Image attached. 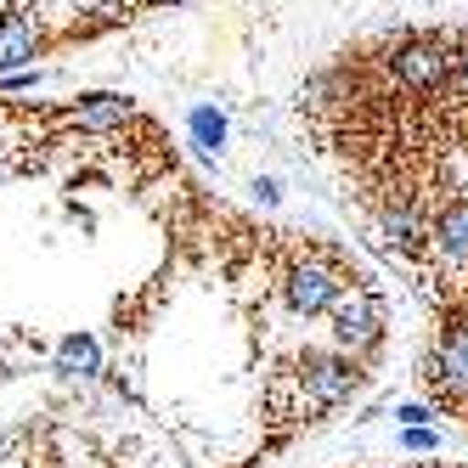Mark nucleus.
I'll use <instances>...</instances> for the list:
<instances>
[{"instance_id": "39448f33", "label": "nucleus", "mask_w": 468, "mask_h": 468, "mask_svg": "<svg viewBox=\"0 0 468 468\" xmlns=\"http://www.w3.org/2000/svg\"><path fill=\"white\" fill-rule=\"evenodd\" d=\"M51 367L62 378H96L102 373V345H96V333H69V339L57 345Z\"/></svg>"}, {"instance_id": "0eeeda50", "label": "nucleus", "mask_w": 468, "mask_h": 468, "mask_svg": "<svg viewBox=\"0 0 468 468\" xmlns=\"http://www.w3.org/2000/svg\"><path fill=\"white\" fill-rule=\"evenodd\" d=\"M395 423L400 429H434V423H441V412H434L429 400H395Z\"/></svg>"}, {"instance_id": "7ed1b4c3", "label": "nucleus", "mask_w": 468, "mask_h": 468, "mask_svg": "<svg viewBox=\"0 0 468 468\" xmlns=\"http://www.w3.org/2000/svg\"><path fill=\"white\" fill-rule=\"evenodd\" d=\"M40 51H46V35H40L35 17H28L23 6H6V12H0V74L35 69Z\"/></svg>"}, {"instance_id": "20e7f679", "label": "nucleus", "mask_w": 468, "mask_h": 468, "mask_svg": "<svg viewBox=\"0 0 468 468\" xmlns=\"http://www.w3.org/2000/svg\"><path fill=\"white\" fill-rule=\"evenodd\" d=\"M62 119H69L74 130L102 136V130H119V124L136 119V102H130V96H119V90H85V96H74V102L62 108Z\"/></svg>"}, {"instance_id": "f03ea898", "label": "nucleus", "mask_w": 468, "mask_h": 468, "mask_svg": "<svg viewBox=\"0 0 468 468\" xmlns=\"http://www.w3.org/2000/svg\"><path fill=\"white\" fill-rule=\"evenodd\" d=\"M333 350L345 356H373L384 345V293L378 288H345L333 299Z\"/></svg>"}, {"instance_id": "9b49d317", "label": "nucleus", "mask_w": 468, "mask_h": 468, "mask_svg": "<svg viewBox=\"0 0 468 468\" xmlns=\"http://www.w3.org/2000/svg\"><path fill=\"white\" fill-rule=\"evenodd\" d=\"M147 6H158V12H164V6H186V0H147Z\"/></svg>"}, {"instance_id": "f257e3e1", "label": "nucleus", "mask_w": 468, "mask_h": 468, "mask_svg": "<svg viewBox=\"0 0 468 468\" xmlns=\"http://www.w3.org/2000/svg\"><path fill=\"white\" fill-rule=\"evenodd\" d=\"M367 367L345 350H305L293 361V389H299V412H333L350 407V400L367 389Z\"/></svg>"}, {"instance_id": "423d86ee", "label": "nucleus", "mask_w": 468, "mask_h": 468, "mask_svg": "<svg viewBox=\"0 0 468 468\" xmlns=\"http://www.w3.org/2000/svg\"><path fill=\"white\" fill-rule=\"evenodd\" d=\"M186 136H192V147L204 153V158H220V147H226V113L215 102H192L186 108Z\"/></svg>"}, {"instance_id": "6e6552de", "label": "nucleus", "mask_w": 468, "mask_h": 468, "mask_svg": "<svg viewBox=\"0 0 468 468\" xmlns=\"http://www.w3.org/2000/svg\"><path fill=\"white\" fill-rule=\"evenodd\" d=\"M400 452H418V457L441 452V429H400Z\"/></svg>"}, {"instance_id": "1a4fd4ad", "label": "nucleus", "mask_w": 468, "mask_h": 468, "mask_svg": "<svg viewBox=\"0 0 468 468\" xmlns=\"http://www.w3.org/2000/svg\"><path fill=\"white\" fill-rule=\"evenodd\" d=\"M46 74L40 69H17V74H0V90H40Z\"/></svg>"}, {"instance_id": "9d476101", "label": "nucleus", "mask_w": 468, "mask_h": 468, "mask_svg": "<svg viewBox=\"0 0 468 468\" xmlns=\"http://www.w3.org/2000/svg\"><path fill=\"white\" fill-rule=\"evenodd\" d=\"M249 192L260 197V204H265V209H277V204H282V186H277L271 176H254V186H249Z\"/></svg>"}]
</instances>
